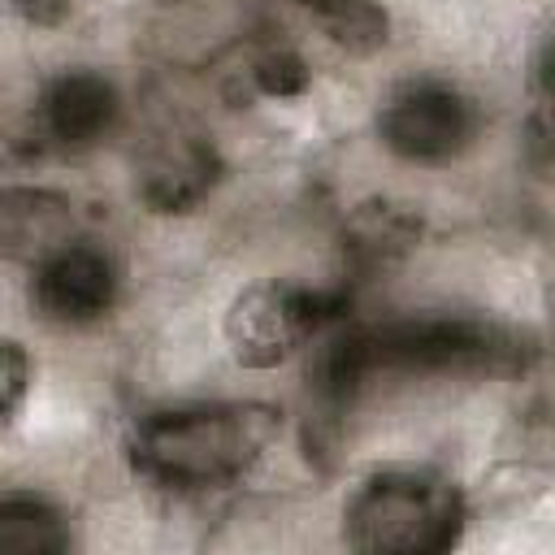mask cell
<instances>
[{
	"mask_svg": "<svg viewBox=\"0 0 555 555\" xmlns=\"http://www.w3.org/2000/svg\"><path fill=\"white\" fill-rule=\"evenodd\" d=\"M282 434L269 403H191L152 412L130 434L134 468L173 490H208L243 477Z\"/></svg>",
	"mask_w": 555,
	"mask_h": 555,
	"instance_id": "obj_1",
	"label": "cell"
},
{
	"mask_svg": "<svg viewBox=\"0 0 555 555\" xmlns=\"http://www.w3.org/2000/svg\"><path fill=\"white\" fill-rule=\"evenodd\" d=\"M460 525V486L425 464L373 468L343 503V533L369 555H434L455 546Z\"/></svg>",
	"mask_w": 555,
	"mask_h": 555,
	"instance_id": "obj_2",
	"label": "cell"
},
{
	"mask_svg": "<svg viewBox=\"0 0 555 555\" xmlns=\"http://www.w3.org/2000/svg\"><path fill=\"white\" fill-rule=\"evenodd\" d=\"M321 317H325V304L317 291H304L282 278H260L230 299L221 317V338L238 369L269 373L312 338Z\"/></svg>",
	"mask_w": 555,
	"mask_h": 555,
	"instance_id": "obj_3",
	"label": "cell"
},
{
	"mask_svg": "<svg viewBox=\"0 0 555 555\" xmlns=\"http://www.w3.org/2000/svg\"><path fill=\"white\" fill-rule=\"evenodd\" d=\"M477 130L473 100L438 78L403 82L377 108V139L403 160H451Z\"/></svg>",
	"mask_w": 555,
	"mask_h": 555,
	"instance_id": "obj_4",
	"label": "cell"
},
{
	"mask_svg": "<svg viewBox=\"0 0 555 555\" xmlns=\"http://www.w3.org/2000/svg\"><path fill=\"white\" fill-rule=\"evenodd\" d=\"M30 299L52 325H91L117 299V264L104 247L74 238L35 264Z\"/></svg>",
	"mask_w": 555,
	"mask_h": 555,
	"instance_id": "obj_5",
	"label": "cell"
},
{
	"mask_svg": "<svg viewBox=\"0 0 555 555\" xmlns=\"http://www.w3.org/2000/svg\"><path fill=\"white\" fill-rule=\"evenodd\" d=\"M221 173L217 147L191 130H165L134 156V195L152 212H186L195 208Z\"/></svg>",
	"mask_w": 555,
	"mask_h": 555,
	"instance_id": "obj_6",
	"label": "cell"
},
{
	"mask_svg": "<svg viewBox=\"0 0 555 555\" xmlns=\"http://www.w3.org/2000/svg\"><path fill=\"white\" fill-rule=\"evenodd\" d=\"M43 130L65 147H87L104 139L117 121V91L104 74L91 69H65L43 91Z\"/></svg>",
	"mask_w": 555,
	"mask_h": 555,
	"instance_id": "obj_7",
	"label": "cell"
},
{
	"mask_svg": "<svg viewBox=\"0 0 555 555\" xmlns=\"http://www.w3.org/2000/svg\"><path fill=\"white\" fill-rule=\"evenodd\" d=\"M0 243L13 260L39 264L65 243H74L69 199L39 186H9L0 199Z\"/></svg>",
	"mask_w": 555,
	"mask_h": 555,
	"instance_id": "obj_8",
	"label": "cell"
},
{
	"mask_svg": "<svg viewBox=\"0 0 555 555\" xmlns=\"http://www.w3.org/2000/svg\"><path fill=\"white\" fill-rule=\"evenodd\" d=\"M416 238H421V221L408 208L386 204V199L356 204L351 217L343 221V256L360 269L399 260Z\"/></svg>",
	"mask_w": 555,
	"mask_h": 555,
	"instance_id": "obj_9",
	"label": "cell"
},
{
	"mask_svg": "<svg viewBox=\"0 0 555 555\" xmlns=\"http://www.w3.org/2000/svg\"><path fill=\"white\" fill-rule=\"evenodd\" d=\"M312 26L343 52L369 56L390 39V13L382 0H299Z\"/></svg>",
	"mask_w": 555,
	"mask_h": 555,
	"instance_id": "obj_10",
	"label": "cell"
},
{
	"mask_svg": "<svg viewBox=\"0 0 555 555\" xmlns=\"http://www.w3.org/2000/svg\"><path fill=\"white\" fill-rule=\"evenodd\" d=\"M69 546L65 516L30 494H9L0 503V551L9 555H56Z\"/></svg>",
	"mask_w": 555,
	"mask_h": 555,
	"instance_id": "obj_11",
	"label": "cell"
},
{
	"mask_svg": "<svg viewBox=\"0 0 555 555\" xmlns=\"http://www.w3.org/2000/svg\"><path fill=\"white\" fill-rule=\"evenodd\" d=\"M251 82L269 100H295V95H304L312 87V69H308V61L299 52L278 48V52H264L251 65Z\"/></svg>",
	"mask_w": 555,
	"mask_h": 555,
	"instance_id": "obj_12",
	"label": "cell"
},
{
	"mask_svg": "<svg viewBox=\"0 0 555 555\" xmlns=\"http://www.w3.org/2000/svg\"><path fill=\"white\" fill-rule=\"evenodd\" d=\"M26 390H30V360H26L17 338H4L0 343V416L4 421L17 416Z\"/></svg>",
	"mask_w": 555,
	"mask_h": 555,
	"instance_id": "obj_13",
	"label": "cell"
},
{
	"mask_svg": "<svg viewBox=\"0 0 555 555\" xmlns=\"http://www.w3.org/2000/svg\"><path fill=\"white\" fill-rule=\"evenodd\" d=\"M529 87L538 91L542 104H555V17L538 30L529 48Z\"/></svg>",
	"mask_w": 555,
	"mask_h": 555,
	"instance_id": "obj_14",
	"label": "cell"
},
{
	"mask_svg": "<svg viewBox=\"0 0 555 555\" xmlns=\"http://www.w3.org/2000/svg\"><path fill=\"white\" fill-rule=\"evenodd\" d=\"M529 165L555 182V104H542V113L529 121Z\"/></svg>",
	"mask_w": 555,
	"mask_h": 555,
	"instance_id": "obj_15",
	"label": "cell"
},
{
	"mask_svg": "<svg viewBox=\"0 0 555 555\" xmlns=\"http://www.w3.org/2000/svg\"><path fill=\"white\" fill-rule=\"evenodd\" d=\"M22 17H30L35 26H56L69 13V0H17Z\"/></svg>",
	"mask_w": 555,
	"mask_h": 555,
	"instance_id": "obj_16",
	"label": "cell"
},
{
	"mask_svg": "<svg viewBox=\"0 0 555 555\" xmlns=\"http://www.w3.org/2000/svg\"><path fill=\"white\" fill-rule=\"evenodd\" d=\"M160 4H173V0H160Z\"/></svg>",
	"mask_w": 555,
	"mask_h": 555,
	"instance_id": "obj_17",
	"label": "cell"
}]
</instances>
